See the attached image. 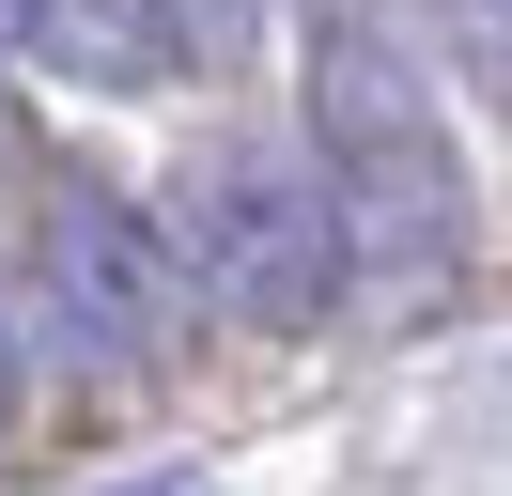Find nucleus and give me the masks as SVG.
<instances>
[{
	"mask_svg": "<svg viewBox=\"0 0 512 496\" xmlns=\"http://www.w3.org/2000/svg\"><path fill=\"white\" fill-rule=\"evenodd\" d=\"M156 233H171V264H187V295L233 310V326H326V310H342V217H326L311 140L233 124V140L171 155Z\"/></svg>",
	"mask_w": 512,
	"mask_h": 496,
	"instance_id": "obj_2",
	"label": "nucleus"
},
{
	"mask_svg": "<svg viewBox=\"0 0 512 496\" xmlns=\"http://www.w3.org/2000/svg\"><path fill=\"white\" fill-rule=\"evenodd\" d=\"M295 93H311V171H326V217H342V295L435 310L450 279H466V233H481V202H466V124H450L435 62H419L388 16L326 0Z\"/></svg>",
	"mask_w": 512,
	"mask_h": 496,
	"instance_id": "obj_1",
	"label": "nucleus"
},
{
	"mask_svg": "<svg viewBox=\"0 0 512 496\" xmlns=\"http://www.w3.org/2000/svg\"><path fill=\"white\" fill-rule=\"evenodd\" d=\"M125 496H187V465H171V481H125Z\"/></svg>",
	"mask_w": 512,
	"mask_h": 496,
	"instance_id": "obj_5",
	"label": "nucleus"
},
{
	"mask_svg": "<svg viewBox=\"0 0 512 496\" xmlns=\"http://www.w3.org/2000/svg\"><path fill=\"white\" fill-rule=\"evenodd\" d=\"M32 310H47V341H63L78 372H156L202 295H187V264H171V233H156L140 186L63 171L32 202Z\"/></svg>",
	"mask_w": 512,
	"mask_h": 496,
	"instance_id": "obj_3",
	"label": "nucleus"
},
{
	"mask_svg": "<svg viewBox=\"0 0 512 496\" xmlns=\"http://www.w3.org/2000/svg\"><path fill=\"white\" fill-rule=\"evenodd\" d=\"M0 419H16V341H0Z\"/></svg>",
	"mask_w": 512,
	"mask_h": 496,
	"instance_id": "obj_4",
	"label": "nucleus"
}]
</instances>
